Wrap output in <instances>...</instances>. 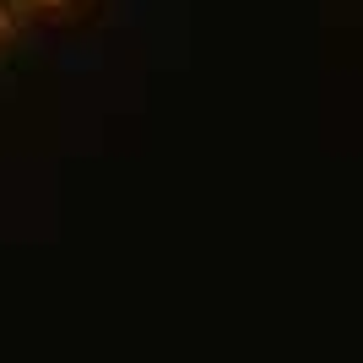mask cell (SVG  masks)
<instances>
[{
	"mask_svg": "<svg viewBox=\"0 0 363 363\" xmlns=\"http://www.w3.org/2000/svg\"><path fill=\"white\" fill-rule=\"evenodd\" d=\"M44 6H55V0H44Z\"/></svg>",
	"mask_w": 363,
	"mask_h": 363,
	"instance_id": "1",
	"label": "cell"
},
{
	"mask_svg": "<svg viewBox=\"0 0 363 363\" xmlns=\"http://www.w3.org/2000/svg\"><path fill=\"white\" fill-rule=\"evenodd\" d=\"M0 22H6V16H0Z\"/></svg>",
	"mask_w": 363,
	"mask_h": 363,
	"instance_id": "2",
	"label": "cell"
}]
</instances>
